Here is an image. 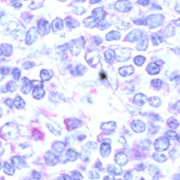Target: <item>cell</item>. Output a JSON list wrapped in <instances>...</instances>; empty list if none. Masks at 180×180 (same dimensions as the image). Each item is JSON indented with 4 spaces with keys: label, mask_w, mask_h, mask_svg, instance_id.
<instances>
[{
    "label": "cell",
    "mask_w": 180,
    "mask_h": 180,
    "mask_svg": "<svg viewBox=\"0 0 180 180\" xmlns=\"http://www.w3.org/2000/svg\"><path fill=\"white\" fill-rule=\"evenodd\" d=\"M170 146V142L166 137H162L158 138L155 141L154 147L157 151L161 152L167 150Z\"/></svg>",
    "instance_id": "obj_1"
},
{
    "label": "cell",
    "mask_w": 180,
    "mask_h": 180,
    "mask_svg": "<svg viewBox=\"0 0 180 180\" xmlns=\"http://www.w3.org/2000/svg\"><path fill=\"white\" fill-rule=\"evenodd\" d=\"M38 32L41 36L48 34L50 31V25L48 21L42 19L38 23Z\"/></svg>",
    "instance_id": "obj_2"
},
{
    "label": "cell",
    "mask_w": 180,
    "mask_h": 180,
    "mask_svg": "<svg viewBox=\"0 0 180 180\" xmlns=\"http://www.w3.org/2000/svg\"><path fill=\"white\" fill-rule=\"evenodd\" d=\"M38 32L36 27H32L27 32L25 42L28 45L33 43L38 38Z\"/></svg>",
    "instance_id": "obj_3"
},
{
    "label": "cell",
    "mask_w": 180,
    "mask_h": 180,
    "mask_svg": "<svg viewBox=\"0 0 180 180\" xmlns=\"http://www.w3.org/2000/svg\"><path fill=\"white\" fill-rule=\"evenodd\" d=\"M115 162L120 166H124L128 162L127 157L124 153L117 154L115 157Z\"/></svg>",
    "instance_id": "obj_4"
},
{
    "label": "cell",
    "mask_w": 180,
    "mask_h": 180,
    "mask_svg": "<svg viewBox=\"0 0 180 180\" xmlns=\"http://www.w3.org/2000/svg\"><path fill=\"white\" fill-rule=\"evenodd\" d=\"M63 25L64 23L62 20L60 18H56L52 22V29L54 31H58L62 29Z\"/></svg>",
    "instance_id": "obj_5"
},
{
    "label": "cell",
    "mask_w": 180,
    "mask_h": 180,
    "mask_svg": "<svg viewBox=\"0 0 180 180\" xmlns=\"http://www.w3.org/2000/svg\"><path fill=\"white\" fill-rule=\"evenodd\" d=\"M12 52V46L8 44H4L1 46V54L5 56H9Z\"/></svg>",
    "instance_id": "obj_6"
},
{
    "label": "cell",
    "mask_w": 180,
    "mask_h": 180,
    "mask_svg": "<svg viewBox=\"0 0 180 180\" xmlns=\"http://www.w3.org/2000/svg\"><path fill=\"white\" fill-rule=\"evenodd\" d=\"M150 104L153 107H159L161 105V100L157 96L152 97L150 98Z\"/></svg>",
    "instance_id": "obj_7"
},
{
    "label": "cell",
    "mask_w": 180,
    "mask_h": 180,
    "mask_svg": "<svg viewBox=\"0 0 180 180\" xmlns=\"http://www.w3.org/2000/svg\"><path fill=\"white\" fill-rule=\"evenodd\" d=\"M153 157L155 161L159 163H163L167 160V157L164 154H159L155 153L153 155Z\"/></svg>",
    "instance_id": "obj_8"
},
{
    "label": "cell",
    "mask_w": 180,
    "mask_h": 180,
    "mask_svg": "<svg viewBox=\"0 0 180 180\" xmlns=\"http://www.w3.org/2000/svg\"><path fill=\"white\" fill-rule=\"evenodd\" d=\"M41 78L43 80H47L52 78L51 72L48 70H43L41 73Z\"/></svg>",
    "instance_id": "obj_9"
},
{
    "label": "cell",
    "mask_w": 180,
    "mask_h": 180,
    "mask_svg": "<svg viewBox=\"0 0 180 180\" xmlns=\"http://www.w3.org/2000/svg\"><path fill=\"white\" fill-rule=\"evenodd\" d=\"M44 1H33L29 5V7L33 10L42 7Z\"/></svg>",
    "instance_id": "obj_10"
},
{
    "label": "cell",
    "mask_w": 180,
    "mask_h": 180,
    "mask_svg": "<svg viewBox=\"0 0 180 180\" xmlns=\"http://www.w3.org/2000/svg\"><path fill=\"white\" fill-rule=\"evenodd\" d=\"M168 125L169 127L172 129H176L179 126V123L176 119H172L171 120H169Z\"/></svg>",
    "instance_id": "obj_11"
},
{
    "label": "cell",
    "mask_w": 180,
    "mask_h": 180,
    "mask_svg": "<svg viewBox=\"0 0 180 180\" xmlns=\"http://www.w3.org/2000/svg\"><path fill=\"white\" fill-rule=\"evenodd\" d=\"M108 170L115 175H120L122 173L121 169H118L114 165H112L109 167Z\"/></svg>",
    "instance_id": "obj_12"
},
{
    "label": "cell",
    "mask_w": 180,
    "mask_h": 180,
    "mask_svg": "<svg viewBox=\"0 0 180 180\" xmlns=\"http://www.w3.org/2000/svg\"><path fill=\"white\" fill-rule=\"evenodd\" d=\"M152 86L154 88L158 89L161 87L162 84V82L161 80L156 79L153 80L152 81Z\"/></svg>",
    "instance_id": "obj_13"
},
{
    "label": "cell",
    "mask_w": 180,
    "mask_h": 180,
    "mask_svg": "<svg viewBox=\"0 0 180 180\" xmlns=\"http://www.w3.org/2000/svg\"><path fill=\"white\" fill-rule=\"evenodd\" d=\"M165 135L170 139L175 140L176 139L177 137L176 132L172 130H169L165 132Z\"/></svg>",
    "instance_id": "obj_14"
},
{
    "label": "cell",
    "mask_w": 180,
    "mask_h": 180,
    "mask_svg": "<svg viewBox=\"0 0 180 180\" xmlns=\"http://www.w3.org/2000/svg\"><path fill=\"white\" fill-rule=\"evenodd\" d=\"M35 65V63L31 62H27L24 63L22 65L23 68L25 70H28V69L31 68Z\"/></svg>",
    "instance_id": "obj_15"
},
{
    "label": "cell",
    "mask_w": 180,
    "mask_h": 180,
    "mask_svg": "<svg viewBox=\"0 0 180 180\" xmlns=\"http://www.w3.org/2000/svg\"><path fill=\"white\" fill-rule=\"evenodd\" d=\"M12 75L15 79H18L20 76V72L18 68H15L12 71Z\"/></svg>",
    "instance_id": "obj_16"
},
{
    "label": "cell",
    "mask_w": 180,
    "mask_h": 180,
    "mask_svg": "<svg viewBox=\"0 0 180 180\" xmlns=\"http://www.w3.org/2000/svg\"><path fill=\"white\" fill-rule=\"evenodd\" d=\"M32 18L31 15H30L29 13H25L23 15V18L24 20L26 22H28Z\"/></svg>",
    "instance_id": "obj_17"
},
{
    "label": "cell",
    "mask_w": 180,
    "mask_h": 180,
    "mask_svg": "<svg viewBox=\"0 0 180 180\" xmlns=\"http://www.w3.org/2000/svg\"><path fill=\"white\" fill-rule=\"evenodd\" d=\"M145 169V166L142 164H140L137 165L135 167V170L137 171H142Z\"/></svg>",
    "instance_id": "obj_18"
},
{
    "label": "cell",
    "mask_w": 180,
    "mask_h": 180,
    "mask_svg": "<svg viewBox=\"0 0 180 180\" xmlns=\"http://www.w3.org/2000/svg\"><path fill=\"white\" fill-rule=\"evenodd\" d=\"M10 70L7 67H3L1 68V73L3 75H6L9 73Z\"/></svg>",
    "instance_id": "obj_19"
},
{
    "label": "cell",
    "mask_w": 180,
    "mask_h": 180,
    "mask_svg": "<svg viewBox=\"0 0 180 180\" xmlns=\"http://www.w3.org/2000/svg\"><path fill=\"white\" fill-rule=\"evenodd\" d=\"M13 1V3H12V5L13 6L15 7H16L17 8H20L21 7L22 4L21 3L19 2V1Z\"/></svg>",
    "instance_id": "obj_20"
},
{
    "label": "cell",
    "mask_w": 180,
    "mask_h": 180,
    "mask_svg": "<svg viewBox=\"0 0 180 180\" xmlns=\"http://www.w3.org/2000/svg\"><path fill=\"white\" fill-rule=\"evenodd\" d=\"M173 108L177 111L180 112V101H178L173 106Z\"/></svg>",
    "instance_id": "obj_21"
},
{
    "label": "cell",
    "mask_w": 180,
    "mask_h": 180,
    "mask_svg": "<svg viewBox=\"0 0 180 180\" xmlns=\"http://www.w3.org/2000/svg\"><path fill=\"white\" fill-rule=\"evenodd\" d=\"M152 118L155 120L161 121V118L159 115L157 114H153L152 115Z\"/></svg>",
    "instance_id": "obj_22"
},
{
    "label": "cell",
    "mask_w": 180,
    "mask_h": 180,
    "mask_svg": "<svg viewBox=\"0 0 180 180\" xmlns=\"http://www.w3.org/2000/svg\"><path fill=\"white\" fill-rule=\"evenodd\" d=\"M132 177V175L130 172H126L124 175V178L126 180H129Z\"/></svg>",
    "instance_id": "obj_23"
},
{
    "label": "cell",
    "mask_w": 180,
    "mask_h": 180,
    "mask_svg": "<svg viewBox=\"0 0 180 180\" xmlns=\"http://www.w3.org/2000/svg\"><path fill=\"white\" fill-rule=\"evenodd\" d=\"M100 77L101 79L104 80L106 79V74L103 72H101L100 74Z\"/></svg>",
    "instance_id": "obj_24"
},
{
    "label": "cell",
    "mask_w": 180,
    "mask_h": 180,
    "mask_svg": "<svg viewBox=\"0 0 180 180\" xmlns=\"http://www.w3.org/2000/svg\"><path fill=\"white\" fill-rule=\"evenodd\" d=\"M114 178L112 176H106L104 178V180H114Z\"/></svg>",
    "instance_id": "obj_25"
},
{
    "label": "cell",
    "mask_w": 180,
    "mask_h": 180,
    "mask_svg": "<svg viewBox=\"0 0 180 180\" xmlns=\"http://www.w3.org/2000/svg\"><path fill=\"white\" fill-rule=\"evenodd\" d=\"M101 165L102 164L100 162H98L96 164L95 167H96V168H100L101 167Z\"/></svg>",
    "instance_id": "obj_26"
},
{
    "label": "cell",
    "mask_w": 180,
    "mask_h": 180,
    "mask_svg": "<svg viewBox=\"0 0 180 180\" xmlns=\"http://www.w3.org/2000/svg\"><path fill=\"white\" fill-rule=\"evenodd\" d=\"M177 141L178 142L180 143V134L178 135H177Z\"/></svg>",
    "instance_id": "obj_27"
},
{
    "label": "cell",
    "mask_w": 180,
    "mask_h": 180,
    "mask_svg": "<svg viewBox=\"0 0 180 180\" xmlns=\"http://www.w3.org/2000/svg\"><path fill=\"white\" fill-rule=\"evenodd\" d=\"M139 180H145L143 177H141L139 178Z\"/></svg>",
    "instance_id": "obj_28"
},
{
    "label": "cell",
    "mask_w": 180,
    "mask_h": 180,
    "mask_svg": "<svg viewBox=\"0 0 180 180\" xmlns=\"http://www.w3.org/2000/svg\"><path fill=\"white\" fill-rule=\"evenodd\" d=\"M117 180H121V179H118Z\"/></svg>",
    "instance_id": "obj_29"
}]
</instances>
